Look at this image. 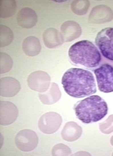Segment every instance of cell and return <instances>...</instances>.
I'll return each instance as SVG.
<instances>
[{
    "mask_svg": "<svg viewBox=\"0 0 113 156\" xmlns=\"http://www.w3.org/2000/svg\"><path fill=\"white\" fill-rule=\"evenodd\" d=\"M21 88L19 82L11 77L1 78L0 80V95L7 97H13L16 95Z\"/></svg>",
    "mask_w": 113,
    "mask_h": 156,
    "instance_id": "30bf717a",
    "label": "cell"
},
{
    "mask_svg": "<svg viewBox=\"0 0 113 156\" xmlns=\"http://www.w3.org/2000/svg\"><path fill=\"white\" fill-rule=\"evenodd\" d=\"M112 155L113 156V153H112Z\"/></svg>",
    "mask_w": 113,
    "mask_h": 156,
    "instance_id": "7402d4cb",
    "label": "cell"
},
{
    "mask_svg": "<svg viewBox=\"0 0 113 156\" xmlns=\"http://www.w3.org/2000/svg\"><path fill=\"white\" fill-rule=\"evenodd\" d=\"M82 129L81 126L74 122H67L61 132L62 138L68 142H72L78 139L81 136Z\"/></svg>",
    "mask_w": 113,
    "mask_h": 156,
    "instance_id": "7c38bea8",
    "label": "cell"
},
{
    "mask_svg": "<svg viewBox=\"0 0 113 156\" xmlns=\"http://www.w3.org/2000/svg\"><path fill=\"white\" fill-rule=\"evenodd\" d=\"M61 96L60 92L58 86L52 83L46 92L39 93V97L41 102L44 104L51 105L57 101Z\"/></svg>",
    "mask_w": 113,
    "mask_h": 156,
    "instance_id": "5bb4252c",
    "label": "cell"
},
{
    "mask_svg": "<svg viewBox=\"0 0 113 156\" xmlns=\"http://www.w3.org/2000/svg\"><path fill=\"white\" fill-rule=\"evenodd\" d=\"M18 25L23 28H31L35 25L38 21L37 16L35 11L28 7L21 9L17 15Z\"/></svg>",
    "mask_w": 113,
    "mask_h": 156,
    "instance_id": "8fae6325",
    "label": "cell"
},
{
    "mask_svg": "<svg viewBox=\"0 0 113 156\" xmlns=\"http://www.w3.org/2000/svg\"><path fill=\"white\" fill-rule=\"evenodd\" d=\"M18 110L13 103L8 101H0V124L7 126L13 123L17 119Z\"/></svg>",
    "mask_w": 113,
    "mask_h": 156,
    "instance_id": "9c48e42d",
    "label": "cell"
},
{
    "mask_svg": "<svg viewBox=\"0 0 113 156\" xmlns=\"http://www.w3.org/2000/svg\"><path fill=\"white\" fill-rule=\"evenodd\" d=\"M16 1L14 0H1L0 1V17L7 18L12 16L16 10Z\"/></svg>",
    "mask_w": 113,
    "mask_h": 156,
    "instance_id": "2e32d148",
    "label": "cell"
},
{
    "mask_svg": "<svg viewBox=\"0 0 113 156\" xmlns=\"http://www.w3.org/2000/svg\"><path fill=\"white\" fill-rule=\"evenodd\" d=\"M111 144L113 146V135L111 137L110 139Z\"/></svg>",
    "mask_w": 113,
    "mask_h": 156,
    "instance_id": "44dd1931",
    "label": "cell"
},
{
    "mask_svg": "<svg viewBox=\"0 0 113 156\" xmlns=\"http://www.w3.org/2000/svg\"><path fill=\"white\" fill-rule=\"evenodd\" d=\"M62 119L58 113L53 111L47 112L39 118L38 126L44 133L51 134L56 132L61 124Z\"/></svg>",
    "mask_w": 113,
    "mask_h": 156,
    "instance_id": "52a82bcc",
    "label": "cell"
},
{
    "mask_svg": "<svg viewBox=\"0 0 113 156\" xmlns=\"http://www.w3.org/2000/svg\"><path fill=\"white\" fill-rule=\"evenodd\" d=\"M71 153L69 148L66 145L59 143L55 145L52 150L53 156H67Z\"/></svg>",
    "mask_w": 113,
    "mask_h": 156,
    "instance_id": "d6986e66",
    "label": "cell"
},
{
    "mask_svg": "<svg viewBox=\"0 0 113 156\" xmlns=\"http://www.w3.org/2000/svg\"><path fill=\"white\" fill-rule=\"evenodd\" d=\"M73 109L77 118L83 123L89 124L104 118L107 114L108 108L102 98L94 95L77 102Z\"/></svg>",
    "mask_w": 113,
    "mask_h": 156,
    "instance_id": "7a4b0ae2",
    "label": "cell"
},
{
    "mask_svg": "<svg viewBox=\"0 0 113 156\" xmlns=\"http://www.w3.org/2000/svg\"><path fill=\"white\" fill-rule=\"evenodd\" d=\"M95 43L102 56L113 61V27L106 28L99 31Z\"/></svg>",
    "mask_w": 113,
    "mask_h": 156,
    "instance_id": "5b68a950",
    "label": "cell"
},
{
    "mask_svg": "<svg viewBox=\"0 0 113 156\" xmlns=\"http://www.w3.org/2000/svg\"><path fill=\"white\" fill-rule=\"evenodd\" d=\"M0 56V73L4 74L11 70L13 66V61L10 56L6 53L1 52Z\"/></svg>",
    "mask_w": 113,
    "mask_h": 156,
    "instance_id": "ac0fdd59",
    "label": "cell"
},
{
    "mask_svg": "<svg viewBox=\"0 0 113 156\" xmlns=\"http://www.w3.org/2000/svg\"><path fill=\"white\" fill-rule=\"evenodd\" d=\"M23 52L31 57L35 56L40 52L41 47L39 40L36 37L29 36L25 39L22 44Z\"/></svg>",
    "mask_w": 113,
    "mask_h": 156,
    "instance_id": "4fadbf2b",
    "label": "cell"
},
{
    "mask_svg": "<svg viewBox=\"0 0 113 156\" xmlns=\"http://www.w3.org/2000/svg\"><path fill=\"white\" fill-rule=\"evenodd\" d=\"M14 38V35L11 29L7 26H0V47H3L10 45Z\"/></svg>",
    "mask_w": 113,
    "mask_h": 156,
    "instance_id": "e0dca14e",
    "label": "cell"
},
{
    "mask_svg": "<svg viewBox=\"0 0 113 156\" xmlns=\"http://www.w3.org/2000/svg\"><path fill=\"white\" fill-rule=\"evenodd\" d=\"M61 83L65 92L75 98H82L96 93L94 77L90 71L82 68H71L63 74Z\"/></svg>",
    "mask_w": 113,
    "mask_h": 156,
    "instance_id": "6da1fadb",
    "label": "cell"
},
{
    "mask_svg": "<svg viewBox=\"0 0 113 156\" xmlns=\"http://www.w3.org/2000/svg\"><path fill=\"white\" fill-rule=\"evenodd\" d=\"M15 141L17 148L21 151H31L37 146L38 136L33 131L24 129L19 131L16 135Z\"/></svg>",
    "mask_w": 113,
    "mask_h": 156,
    "instance_id": "8992f818",
    "label": "cell"
},
{
    "mask_svg": "<svg viewBox=\"0 0 113 156\" xmlns=\"http://www.w3.org/2000/svg\"><path fill=\"white\" fill-rule=\"evenodd\" d=\"M43 38L45 46L49 48H54L60 43L58 32L54 28L46 30L43 33Z\"/></svg>",
    "mask_w": 113,
    "mask_h": 156,
    "instance_id": "9a60e30c",
    "label": "cell"
},
{
    "mask_svg": "<svg viewBox=\"0 0 113 156\" xmlns=\"http://www.w3.org/2000/svg\"><path fill=\"white\" fill-rule=\"evenodd\" d=\"M100 130L103 133L108 134L113 132V114L109 116L105 121L99 124Z\"/></svg>",
    "mask_w": 113,
    "mask_h": 156,
    "instance_id": "ffe728a7",
    "label": "cell"
},
{
    "mask_svg": "<svg viewBox=\"0 0 113 156\" xmlns=\"http://www.w3.org/2000/svg\"><path fill=\"white\" fill-rule=\"evenodd\" d=\"M93 72L98 90L106 93L113 92V66L104 63L95 69Z\"/></svg>",
    "mask_w": 113,
    "mask_h": 156,
    "instance_id": "277c9868",
    "label": "cell"
},
{
    "mask_svg": "<svg viewBox=\"0 0 113 156\" xmlns=\"http://www.w3.org/2000/svg\"><path fill=\"white\" fill-rule=\"evenodd\" d=\"M51 78L47 72L37 71L31 73L28 76L27 82L31 90L40 93L46 92L49 88Z\"/></svg>",
    "mask_w": 113,
    "mask_h": 156,
    "instance_id": "ba28073f",
    "label": "cell"
},
{
    "mask_svg": "<svg viewBox=\"0 0 113 156\" xmlns=\"http://www.w3.org/2000/svg\"><path fill=\"white\" fill-rule=\"evenodd\" d=\"M68 55L74 64L88 69L98 67L101 60V56L98 48L87 40L78 41L69 48Z\"/></svg>",
    "mask_w": 113,
    "mask_h": 156,
    "instance_id": "3957f363",
    "label": "cell"
}]
</instances>
